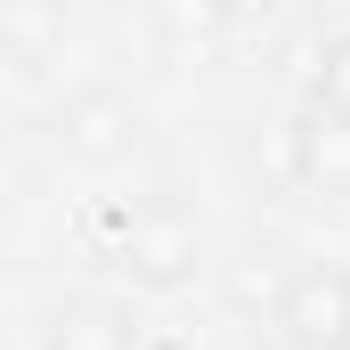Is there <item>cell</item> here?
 <instances>
[{
    "mask_svg": "<svg viewBox=\"0 0 350 350\" xmlns=\"http://www.w3.org/2000/svg\"><path fill=\"white\" fill-rule=\"evenodd\" d=\"M310 82H318V114H342L350 122V33H334V41L318 49V74H310Z\"/></svg>",
    "mask_w": 350,
    "mask_h": 350,
    "instance_id": "obj_7",
    "label": "cell"
},
{
    "mask_svg": "<svg viewBox=\"0 0 350 350\" xmlns=\"http://www.w3.org/2000/svg\"><path fill=\"white\" fill-rule=\"evenodd\" d=\"M301 172L310 179H350V122L342 114H310L301 122Z\"/></svg>",
    "mask_w": 350,
    "mask_h": 350,
    "instance_id": "obj_6",
    "label": "cell"
},
{
    "mask_svg": "<svg viewBox=\"0 0 350 350\" xmlns=\"http://www.w3.org/2000/svg\"><path fill=\"white\" fill-rule=\"evenodd\" d=\"M114 8H155V0H114Z\"/></svg>",
    "mask_w": 350,
    "mask_h": 350,
    "instance_id": "obj_9",
    "label": "cell"
},
{
    "mask_svg": "<svg viewBox=\"0 0 350 350\" xmlns=\"http://www.w3.org/2000/svg\"><path fill=\"white\" fill-rule=\"evenodd\" d=\"M220 8H228V25H237V33H253V25H269L285 0H220Z\"/></svg>",
    "mask_w": 350,
    "mask_h": 350,
    "instance_id": "obj_8",
    "label": "cell"
},
{
    "mask_svg": "<svg viewBox=\"0 0 350 350\" xmlns=\"http://www.w3.org/2000/svg\"><path fill=\"white\" fill-rule=\"evenodd\" d=\"M277 334L293 350H350V269H293Z\"/></svg>",
    "mask_w": 350,
    "mask_h": 350,
    "instance_id": "obj_2",
    "label": "cell"
},
{
    "mask_svg": "<svg viewBox=\"0 0 350 350\" xmlns=\"http://www.w3.org/2000/svg\"><path fill=\"white\" fill-rule=\"evenodd\" d=\"M122 269H131L139 285H179V277H196V220H187L179 204H139V212L122 220Z\"/></svg>",
    "mask_w": 350,
    "mask_h": 350,
    "instance_id": "obj_3",
    "label": "cell"
},
{
    "mask_svg": "<svg viewBox=\"0 0 350 350\" xmlns=\"http://www.w3.org/2000/svg\"><path fill=\"white\" fill-rule=\"evenodd\" d=\"M49 350H139V326L106 301H74L49 318Z\"/></svg>",
    "mask_w": 350,
    "mask_h": 350,
    "instance_id": "obj_4",
    "label": "cell"
},
{
    "mask_svg": "<svg viewBox=\"0 0 350 350\" xmlns=\"http://www.w3.org/2000/svg\"><path fill=\"white\" fill-rule=\"evenodd\" d=\"M155 25H163L172 49H220V41L237 33L220 0H155Z\"/></svg>",
    "mask_w": 350,
    "mask_h": 350,
    "instance_id": "obj_5",
    "label": "cell"
},
{
    "mask_svg": "<svg viewBox=\"0 0 350 350\" xmlns=\"http://www.w3.org/2000/svg\"><path fill=\"white\" fill-rule=\"evenodd\" d=\"M49 139H57V155H66V163L106 172V163H122V155L147 139V114H139V98H122V90L98 82V90H74V98L57 106Z\"/></svg>",
    "mask_w": 350,
    "mask_h": 350,
    "instance_id": "obj_1",
    "label": "cell"
}]
</instances>
